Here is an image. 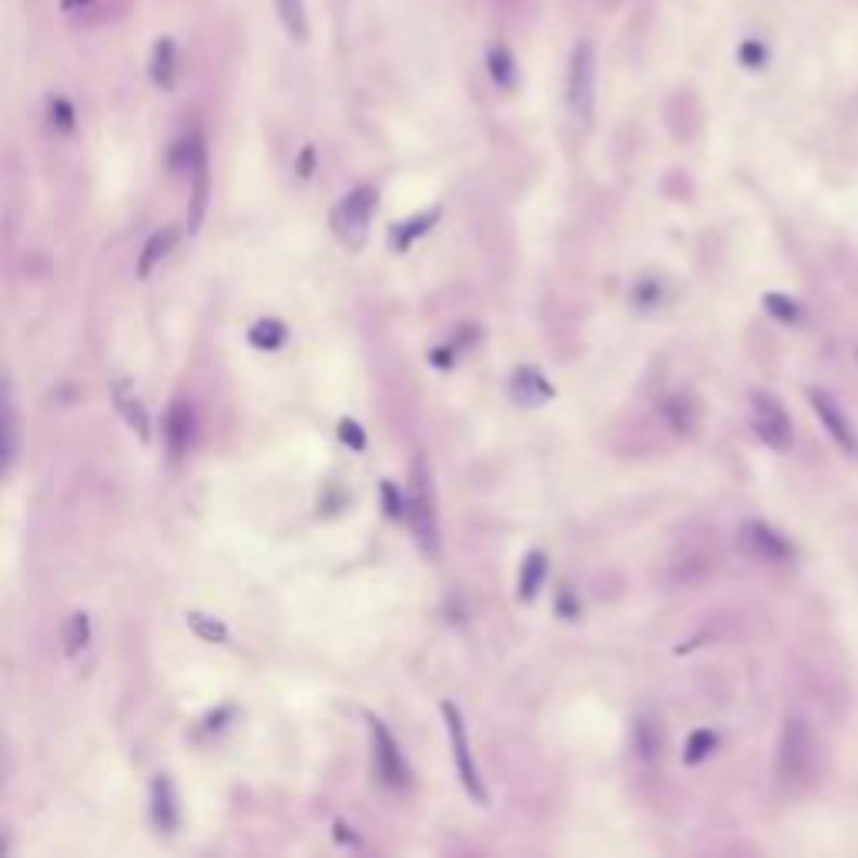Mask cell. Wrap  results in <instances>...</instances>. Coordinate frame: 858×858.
I'll return each instance as SVG.
<instances>
[{"label": "cell", "instance_id": "obj_1", "mask_svg": "<svg viewBox=\"0 0 858 858\" xmlns=\"http://www.w3.org/2000/svg\"><path fill=\"white\" fill-rule=\"evenodd\" d=\"M406 520L426 554H440V520H437V500H433V480H429L426 463L413 459V490H409V510Z\"/></svg>", "mask_w": 858, "mask_h": 858}, {"label": "cell", "instance_id": "obj_20", "mask_svg": "<svg viewBox=\"0 0 858 858\" xmlns=\"http://www.w3.org/2000/svg\"><path fill=\"white\" fill-rule=\"evenodd\" d=\"M17 440H21V422H17V406H14V393L8 386L4 393V470L11 474L14 463H17Z\"/></svg>", "mask_w": 858, "mask_h": 858}, {"label": "cell", "instance_id": "obj_35", "mask_svg": "<svg viewBox=\"0 0 858 858\" xmlns=\"http://www.w3.org/2000/svg\"><path fill=\"white\" fill-rule=\"evenodd\" d=\"M557 610H560V614H567V617H577V604H573L570 591H564V594L557 597Z\"/></svg>", "mask_w": 858, "mask_h": 858}, {"label": "cell", "instance_id": "obj_26", "mask_svg": "<svg viewBox=\"0 0 858 858\" xmlns=\"http://www.w3.org/2000/svg\"><path fill=\"white\" fill-rule=\"evenodd\" d=\"M64 641H67V654H71V657H77V654H81V651L91 644V617H88L85 610L71 614L67 631H64Z\"/></svg>", "mask_w": 858, "mask_h": 858}, {"label": "cell", "instance_id": "obj_11", "mask_svg": "<svg viewBox=\"0 0 858 858\" xmlns=\"http://www.w3.org/2000/svg\"><path fill=\"white\" fill-rule=\"evenodd\" d=\"M178 795H175V785H172V778L159 774L151 782V822L159 832H175L178 829Z\"/></svg>", "mask_w": 858, "mask_h": 858}, {"label": "cell", "instance_id": "obj_8", "mask_svg": "<svg viewBox=\"0 0 858 858\" xmlns=\"http://www.w3.org/2000/svg\"><path fill=\"white\" fill-rule=\"evenodd\" d=\"M737 543H741V551H745L748 557L765 560V564H788L795 557V547L788 543V537H782L765 520H745V523H741Z\"/></svg>", "mask_w": 858, "mask_h": 858}, {"label": "cell", "instance_id": "obj_36", "mask_svg": "<svg viewBox=\"0 0 858 858\" xmlns=\"http://www.w3.org/2000/svg\"><path fill=\"white\" fill-rule=\"evenodd\" d=\"M336 838L339 842H349V845H359V838L353 835V829H345V822H336Z\"/></svg>", "mask_w": 858, "mask_h": 858}, {"label": "cell", "instance_id": "obj_29", "mask_svg": "<svg viewBox=\"0 0 858 858\" xmlns=\"http://www.w3.org/2000/svg\"><path fill=\"white\" fill-rule=\"evenodd\" d=\"M48 122L58 135H71L74 131V104L67 98H51L48 101Z\"/></svg>", "mask_w": 858, "mask_h": 858}, {"label": "cell", "instance_id": "obj_22", "mask_svg": "<svg viewBox=\"0 0 858 858\" xmlns=\"http://www.w3.org/2000/svg\"><path fill=\"white\" fill-rule=\"evenodd\" d=\"M487 71L490 77L500 85V88H514L517 85V64H514V54L506 51L503 45H493L487 51Z\"/></svg>", "mask_w": 858, "mask_h": 858}, {"label": "cell", "instance_id": "obj_27", "mask_svg": "<svg viewBox=\"0 0 858 858\" xmlns=\"http://www.w3.org/2000/svg\"><path fill=\"white\" fill-rule=\"evenodd\" d=\"M665 416H668V422L678 429V433H691V426H694V403L687 396H671L665 403Z\"/></svg>", "mask_w": 858, "mask_h": 858}, {"label": "cell", "instance_id": "obj_34", "mask_svg": "<svg viewBox=\"0 0 858 858\" xmlns=\"http://www.w3.org/2000/svg\"><path fill=\"white\" fill-rule=\"evenodd\" d=\"M453 356H456V345H440L433 356H429V363L433 366H440V369H446L450 363H453Z\"/></svg>", "mask_w": 858, "mask_h": 858}, {"label": "cell", "instance_id": "obj_24", "mask_svg": "<svg viewBox=\"0 0 858 858\" xmlns=\"http://www.w3.org/2000/svg\"><path fill=\"white\" fill-rule=\"evenodd\" d=\"M761 305H765V312L771 319L785 323V326H795L802 319V305L792 295H785V292H765Z\"/></svg>", "mask_w": 858, "mask_h": 858}, {"label": "cell", "instance_id": "obj_32", "mask_svg": "<svg viewBox=\"0 0 858 858\" xmlns=\"http://www.w3.org/2000/svg\"><path fill=\"white\" fill-rule=\"evenodd\" d=\"M339 440H342L349 450H353V453H363L366 443H369V440H366V429H363L356 419H349V416L339 419Z\"/></svg>", "mask_w": 858, "mask_h": 858}, {"label": "cell", "instance_id": "obj_19", "mask_svg": "<svg viewBox=\"0 0 858 858\" xmlns=\"http://www.w3.org/2000/svg\"><path fill=\"white\" fill-rule=\"evenodd\" d=\"M286 339H289V329H286V323H279V319H258V323L249 329V342H252L255 349H262V353H276V349L286 345Z\"/></svg>", "mask_w": 858, "mask_h": 858}, {"label": "cell", "instance_id": "obj_30", "mask_svg": "<svg viewBox=\"0 0 858 858\" xmlns=\"http://www.w3.org/2000/svg\"><path fill=\"white\" fill-rule=\"evenodd\" d=\"M665 286H660L657 279H641L638 286H634V305L638 308H644V312H651V308H657V305H665Z\"/></svg>", "mask_w": 858, "mask_h": 858}, {"label": "cell", "instance_id": "obj_3", "mask_svg": "<svg viewBox=\"0 0 858 858\" xmlns=\"http://www.w3.org/2000/svg\"><path fill=\"white\" fill-rule=\"evenodd\" d=\"M379 205V191L373 185H359L345 194V199L332 209V231L353 249H363V242L369 239V225Z\"/></svg>", "mask_w": 858, "mask_h": 858}, {"label": "cell", "instance_id": "obj_12", "mask_svg": "<svg viewBox=\"0 0 858 858\" xmlns=\"http://www.w3.org/2000/svg\"><path fill=\"white\" fill-rule=\"evenodd\" d=\"M191 440H194V413H191V406L185 400H178L168 409V416H165V443H168V453L172 456L188 453Z\"/></svg>", "mask_w": 858, "mask_h": 858}, {"label": "cell", "instance_id": "obj_5", "mask_svg": "<svg viewBox=\"0 0 858 858\" xmlns=\"http://www.w3.org/2000/svg\"><path fill=\"white\" fill-rule=\"evenodd\" d=\"M815 737L808 731V724L802 718H788L782 741H778V774L782 782L798 785L805 778H811L815 771Z\"/></svg>", "mask_w": 858, "mask_h": 858}, {"label": "cell", "instance_id": "obj_14", "mask_svg": "<svg viewBox=\"0 0 858 858\" xmlns=\"http://www.w3.org/2000/svg\"><path fill=\"white\" fill-rule=\"evenodd\" d=\"M660 752H665V728H660V721L654 715H641L634 721V755H638V761L654 765L660 758Z\"/></svg>", "mask_w": 858, "mask_h": 858}, {"label": "cell", "instance_id": "obj_2", "mask_svg": "<svg viewBox=\"0 0 858 858\" xmlns=\"http://www.w3.org/2000/svg\"><path fill=\"white\" fill-rule=\"evenodd\" d=\"M594 101H597V51L591 41H577L567 71V104L577 114V122L588 125L594 118Z\"/></svg>", "mask_w": 858, "mask_h": 858}, {"label": "cell", "instance_id": "obj_37", "mask_svg": "<svg viewBox=\"0 0 858 858\" xmlns=\"http://www.w3.org/2000/svg\"><path fill=\"white\" fill-rule=\"evenodd\" d=\"M71 4H88V0H71Z\"/></svg>", "mask_w": 858, "mask_h": 858}, {"label": "cell", "instance_id": "obj_6", "mask_svg": "<svg viewBox=\"0 0 858 858\" xmlns=\"http://www.w3.org/2000/svg\"><path fill=\"white\" fill-rule=\"evenodd\" d=\"M440 711H443V721H446V731H450V748H453V765H456V774H459V785L466 788V795H470L474 802L487 805V788H483L480 768H477L474 752H470V734H466L463 711L453 705V701H443Z\"/></svg>", "mask_w": 858, "mask_h": 858}, {"label": "cell", "instance_id": "obj_13", "mask_svg": "<svg viewBox=\"0 0 858 858\" xmlns=\"http://www.w3.org/2000/svg\"><path fill=\"white\" fill-rule=\"evenodd\" d=\"M114 406H118L122 419L128 422L131 433H138L141 443H151V419H148V409L144 403L131 393L128 382H114Z\"/></svg>", "mask_w": 858, "mask_h": 858}, {"label": "cell", "instance_id": "obj_33", "mask_svg": "<svg viewBox=\"0 0 858 858\" xmlns=\"http://www.w3.org/2000/svg\"><path fill=\"white\" fill-rule=\"evenodd\" d=\"M312 172H316V148H302V154H299V175L302 178H308Z\"/></svg>", "mask_w": 858, "mask_h": 858}, {"label": "cell", "instance_id": "obj_18", "mask_svg": "<svg viewBox=\"0 0 858 858\" xmlns=\"http://www.w3.org/2000/svg\"><path fill=\"white\" fill-rule=\"evenodd\" d=\"M175 239H178V231H175V228H162V231H154V236L144 242L141 258H138V276H141V279H148L151 272H154V265H159V262L172 252Z\"/></svg>", "mask_w": 858, "mask_h": 858}, {"label": "cell", "instance_id": "obj_28", "mask_svg": "<svg viewBox=\"0 0 858 858\" xmlns=\"http://www.w3.org/2000/svg\"><path fill=\"white\" fill-rule=\"evenodd\" d=\"M379 493H382V510H386V517H389V520H406L409 496H403L400 487H396L393 480H382Z\"/></svg>", "mask_w": 858, "mask_h": 858}, {"label": "cell", "instance_id": "obj_9", "mask_svg": "<svg viewBox=\"0 0 858 858\" xmlns=\"http://www.w3.org/2000/svg\"><path fill=\"white\" fill-rule=\"evenodd\" d=\"M808 400H811L818 422H822L825 433L835 440V446L848 456H858V433H855L851 419L838 409V403L825 393V389H808Z\"/></svg>", "mask_w": 858, "mask_h": 858}, {"label": "cell", "instance_id": "obj_4", "mask_svg": "<svg viewBox=\"0 0 858 858\" xmlns=\"http://www.w3.org/2000/svg\"><path fill=\"white\" fill-rule=\"evenodd\" d=\"M752 426H755V437L774 453H788L795 443L792 416L782 406V400L768 393V389H755L752 393Z\"/></svg>", "mask_w": 858, "mask_h": 858}, {"label": "cell", "instance_id": "obj_16", "mask_svg": "<svg viewBox=\"0 0 858 858\" xmlns=\"http://www.w3.org/2000/svg\"><path fill=\"white\" fill-rule=\"evenodd\" d=\"M440 222V209H429V212H419L416 218H409L406 225H396L393 231H389V242H393V249L396 252H406V249H413L429 228H433Z\"/></svg>", "mask_w": 858, "mask_h": 858}, {"label": "cell", "instance_id": "obj_21", "mask_svg": "<svg viewBox=\"0 0 858 858\" xmlns=\"http://www.w3.org/2000/svg\"><path fill=\"white\" fill-rule=\"evenodd\" d=\"M276 11H279V21H282V27L289 30L292 41H305V37H308V11H305V0H276Z\"/></svg>", "mask_w": 858, "mask_h": 858}, {"label": "cell", "instance_id": "obj_23", "mask_svg": "<svg viewBox=\"0 0 858 858\" xmlns=\"http://www.w3.org/2000/svg\"><path fill=\"white\" fill-rule=\"evenodd\" d=\"M185 620H188V628L194 631V638H202L209 644H228V628H225L218 617L202 614V610H188Z\"/></svg>", "mask_w": 858, "mask_h": 858}, {"label": "cell", "instance_id": "obj_10", "mask_svg": "<svg viewBox=\"0 0 858 858\" xmlns=\"http://www.w3.org/2000/svg\"><path fill=\"white\" fill-rule=\"evenodd\" d=\"M510 396L520 406H543L557 396V389L537 366H517V373L510 376Z\"/></svg>", "mask_w": 858, "mask_h": 858}, {"label": "cell", "instance_id": "obj_25", "mask_svg": "<svg viewBox=\"0 0 858 858\" xmlns=\"http://www.w3.org/2000/svg\"><path fill=\"white\" fill-rule=\"evenodd\" d=\"M715 748H718V734L711 728L691 731L687 734V745H684V765H701Z\"/></svg>", "mask_w": 858, "mask_h": 858}, {"label": "cell", "instance_id": "obj_7", "mask_svg": "<svg viewBox=\"0 0 858 858\" xmlns=\"http://www.w3.org/2000/svg\"><path fill=\"white\" fill-rule=\"evenodd\" d=\"M369 728H373V774H376V782L382 788H403L409 771H406V758H403L400 741L379 718H369Z\"/></svg>", "mask_w": 858, "mask_h": 858}, {"label": "cell", "instance_id": "obj_31", "mask_svg": "<svg viewBox=\"0 0 858 858\" xmlns=\"http://www.w3.org/2000/svg\"><path fill=\"white\" fill-rule=\"evenodd\" d=\"M737 61L748 71H761L768 64V48L761 41H755V37H748V41H741V48H737Z\"/></svg>", "mask_w": 858, "mask_h": 858}, {"label": "cell", "instance_id": "obj_15", "mask_svg": "<svg viewBox=\"0 0 858 858\" xmlns=\"http://www.w3.org/2000/svg\"><path fill=\"white\" fill-rule=\"evenodd\" d=\"M175 64H178L175 41H172V37H159V41H154V48H151V61H148L151 81L159 85V88H165V91H172L175 88V71H178Z\"/></svg>", "mask_w": 858, "mask_h": 858}, {"label": "cell", "instance_id": "obj_17", "mask_svg": "<svg viewBox=\"0 0 858 858\" xmlns=\"http://www.w3.org/2000/svg\"><path fill=\"white\" fill-rule=\"evenodd\" d=\"M543 580H547V554H543V551H533V554H527V560H523V567H520V583H517L520 601L530 604V601L540 594Z\"/></svg>", "mask_w": 858, "mask_h": 858}]
</instances>
